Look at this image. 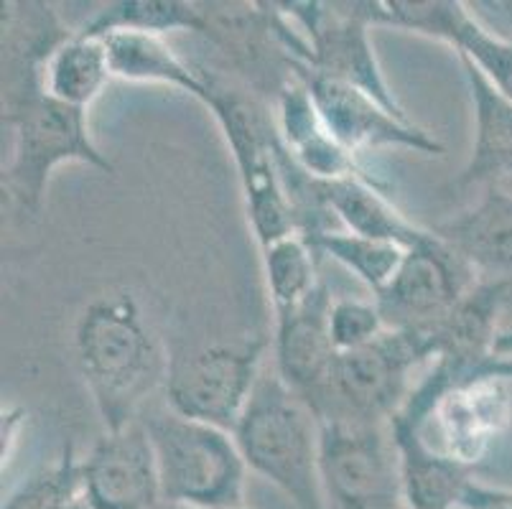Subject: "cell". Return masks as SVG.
Instances as JSON below:
<instances>
[{
	"label": "cell",
	"mask_w": 512,
	"mask_h": 509,
	"mask_svg": "<svg viewBox=\"0 0 512 509\" xmlns=\"http://www.w3.org/2000/svg\"><path fill=\"white\" fill-rule=\"evenodd\" d=\"M74 354L105 431L143 415V403L166 380V364L143 306L128 288L100 293L74 326Z\"/></svg>",
	"instance_id": "obj_1"
},
{
	"label": "cell",
	"mask_w": 512,
	"mask_h": 509,
	"mask_svg": "<svg viewBox=\"0 0 512 509\" xmlns=\"http://www.w3.org/2000/svg\"><path fill=\"white\" fill-rule=\"evenodd\" d=\"M237 448L250 471L276 484L296 509H327L321 487V423L276 372H263L242 410Z\"/></svg>",
	"instance_id": "obj_2"
},
{
	"label": "cell",
	"mask_w": 512,
	"mask_h": 509,
	"mask_svg": "<svg viewBox=\"0 0 512 509\" xmlns=\"http://www.w3.org/2000/svg\"><path fill=\"white\" fill-rule=\"evenodd\" d=\"M209 97L204 105L220 123L227 138L235 166L240 171L245 212L253 227L260 250L271 242L296 232L291 202L281 181L278 151L281 135L276 128V115L265 100L255 92L242 87L235 79H225L222 74L199 69Z\"/></svg>",
	"instance_id": "obj_3"
},
{
	"label": "cell",
	"mask_w": 512,
	"mask_h": 509,
	"mask_svg": "<svg viewBox=\"0 0 512 509\" xmlns=\"http://www.w3.org/2000/svg\"><path fill=\"white\" fill-rule=\"evenodd\" d=\"M3 125L13 133V153L3 171V191L26 214H39L51 174L64 163H85L100 174H115L77 110L46 95L44 87L3 95Z\"/></svg>",
	"instance_id": "obj_4"
},
{
	"label": "cell",
	"mask_w": 512,
	"mask_h": 509,
	"mask_svg": "<svg viewBox=\"0 0 512 509\" xmlns=\"http://www.w3.org/2000/svg\"><path fill=\"white\" fill-rule=\"evenodd\" d=\"M156 451L161 502L194 509H242L245 474L235 436L174 410L141 415Z\"/></svg>",
	"instance_id": "obj_5"
},
{
	"label": "cell",
	"mask_w": 512,
	"mask_h": 509,
	"mask_svg": "<svg viewBox=\"0 0 512 509\" xmlns=\"http://www.w3.org/2000/svg\"><path fill=\"white\" fill-rule=\"evenodd\" d=\"M431 354V339L418 331L388 329L355 352L337 354L327 385L309 400L321 420L390 423L411 395V375Z\"/></svg>",
	"instance_id": "obj_6"
},
{
	"label": "cell",
	"mask_w": 512,
	"mask_h": 509,
	"mask_svg": "<svg viewBox=\"0 0 512 509\" xmlns=\"http://www.w3.org/2000/svg\"><path fill=\"white\" fill-rule=\"evenodd\" d=\"M278 6L304 34L306 51L301 64L352 84L377 102H383L395 115L411 120L377 64L370 41V28L383 26V0H293Z\"/></svg>",
	"instance_id": "obj_7"
},
{
	"label": "cell",
	"mask_w": 512,
	"mask_h": 509,
	"mask_svg": "<svg viewBox=\"0 0 512 509\" xmlns=\"http://www.w3.org/2000/svg\"><path fill=\"white\" fill-rule=\"evenodd\" d=\"M271 347L273 339L258 334L171 354L164 380L169 410L232 433L263 375V359Z\"/></svg>",
	"instance_id": "obj_8"
},
{
	"label": "cell",
	"mask_w": 512,
	"mask_h": 509,
	"mask_svg": "<svg viewBox=\"0 0 512 509\" xmlns=\"http://www.w3.org/2000/svg\"><path fill=\"white\" fill-rule=\"evenodd\" d=\"M319 469L327 509H406L390 423L321 420Z\"/></svg>",
	"instance_id": "obj_9"
},
{
	"label": "cell",
	"mask_w": 512,
	"mask_h": 509,
	"mask_svg": "<svg viewBox=\"0 0 512 509\" xmlns=\"http://www.w3.org/2000/svg\"><path fill=\"white\" fill-rule=\"evenodd\" d=\"M202 36L222 56L227 72L242 87L276 105L281 92L296 82V56L283 41L276 3H199Z\"/></svg>",
	"instance_id": "obj_10"
},
{
	"label": "cell",
	"mask_w": 512,
	"mask_h": 509,
	"mask_svg": "<svg viewBox=\"0 0 512 509\" xmlns=\"http://www.w3.org/2000/svg\"><path fill=\"white\" fill-rule=\"evenodd\" d=\"M479 275L434 230L408 247L388 286L375 296L385 326L393 331L431 334L462 301Z\"/></svg>",
	"instance_id": "obj_11"
},
{
	"label": "cell",
	"mask_w": 512,
	"mask_h": 509,
	"mask_svg": "<svg viewBox=\"0 0 512 509\" xmlns=\"http://www.w3.org/2000/svg\"><path fill=\"white\" fill-rule=\"evenodd\" d=\"M296 77L306 84L332 138L352 156L388 148H408L426 156L444 153V143L436 135L418 128L413 120L395 115L383 102L352 84L327 77L301 62H296Z\"/></svg>",
	"instance_id": "obj_12"
},
{
	"label": "cell",
	"mask_w": 512,
	"mask_h": 509,
	"mask_svg": "<svg viewBox=\"0 0 512 509\" xmlns=\"http://www.w3.org/2000/svg\"><path fill=\"white\" fill-rule=\"evenodd\" d=\"M82 497L90 509H156L161 504L156 451L141 418L97 438L82 459Z\"/></svg>",
	"instance_id": "obj_13"
},
{
	"label": "cell",
	"mask_w": 512,
	"mask_h": 509,
	"mask_svg": "<svg viewBox=\"0 0 512 509\" xmlns=\"http://www.w3.org/2000/svg\"><path fill=\"white\" fill-rule=\"evenodd\" d=\"M332 303L334 298L329 296V288L319 283L299 306L276 314V334L271 336L276 375L306 403L327 385L337 359L332 331H329Z\"/></svg>",
	"instance_id": "obj_14"
},
{
	"label": "cell",
	"mask_w": 512,
	"mask_h": 509,
	"mask_svg": "<svg viewBox=\"0 0 512 509\" xmlns=\"http://www.w3.org/2000/svg\"><path fill=\"white\" fill-rule=\"evenodd\" d=\"M421 423L400 410L390 420L406 509H456L472 479L469 461L428 446Z\"/></svg>",
	"instance_id": "obj_15"
},
{
	"label": "cell",
	"mask_w": 512,
	"mask_h": 509,
	"mask_svg": "<svg viewBox=\"0 0 512 509\" xmlns=\"http://www.w3.org/2000/svg\"><path fill=\"white\" fill-rule=\"evenodd\" d=\"M479 280H512V191L484 186L472 209L434 227Z\"/></svg>",
	"instance_id": "obj_16"
},
{
	"label": "cell",
	"mask_w": 512,
	"mask_h": 509,
	"mask_svg": "<svg viewBox=\"0 0 512 509\" xmlns=\"http://www.w3.org/2000/svg\"><path fill=\"white\" fill-rule=\"evenodd\" d=\"M273 107H276V128L283 148L311 179L337 181L347 176H370L362 171L357 156L344 151L332 138L299 77L281 92Z\"/></svg>",
	"instance_id": "obj_17"
},
{
	"label": "cell",
	"mask_w": 512,
	"mask_h": 509,
	"mask_svg": "<svg viewBox=\"0 0 512 509\" xmlns=\"http://www.w3.org/2000/svg\"><path fill=\"white\" fill-rule=\"evenodd\" d=\"M474 107V148L451 186H500L512 179V100H507L469 59L459 56Z\"/></svg>",
	"instance_id": "obj_18"
},
{
	"label": "cell",
	"mask_w": 512,
	"mask_h": 509,
	"mask_svg": "<svg viewBox=\"0 0 512 509\" xmlns=\"http://www.w3.org/2000/svg\"><path fill=\"white\" fill-rule=\"evenodd\" d=\"M72 36L46 3L3 6V95L44 87L51 54Z\"/></svg>",
	"instance_id": "obj_19"
},
{
	"label": "cell",
	"mask_w": 512,
	"mask_h": 509,
	"mask_svg": "<svg viewBox=\"0 0 512 509\" xmlns=\"http://www.w3.org/2000/svg\"><path fill=\"white\" fill-rule=\"evenodd\" d=\"M321 194L334 219L347 227V232L372 240L395 242L400 247H413L426 237L428 230L413 224L393 207L375 176H347L337 181H321Z\"/></svg>",
	"instance_id": "obj_20"
},
{
	"label": "cell",
	"mask_w": 512,
	"mask_h": 509,
	"mask_svg": "<svg viewBox=\"0 0 512 509\" xmlns=\"http://www.w3.org/2000/svg\"><path fill=\"white\" fill-rule=\"evenodd\" d=\"M110 56L113 79L123 82H148L169 84L174 90L192 95L204 105L209 97L207 84L197 67L186 64L174 49L164 41V36L138 34V31H113L100 36Z\"/></svg>",
	"instance_id": "obj_21"
},
{
	"label": "cell",
	"mask_w": 512,
	"mask_h": 509,
	"mask_svg": "<svg viewBox=\"0 0 512 509\" xmlns=\"http://www.w3.org/2000/svg\"><path fill=\"white\" fill-rule=\"evenodd\" d=\"M110 79L113 72L105 41L100 36L77 31L51 54L44 74V90L64 105L87 110Z\"/></svg>",
	"instance_id": "obj_22"
},
{
	"label": "cell",
	"mask_w": 512,
	"mask_h": 509,
	"mask_svg": "<svg viewBox=\"0 0 512 509\" xmlns=\"http://www.w3.org/2000/svg\"><path fill=\"white\" fill-rule=\"evenodd\" d=\"M85 34L105 36L113 31L164 36L171 31H202L199 3L189 0H118L110 3L82 28Z\"/></svg>",
	"instance_id": "obj_23"
},
{
	"label": "cell",
	"mask_w": 512,
	"mask_h": 509,
	"mask_svg": "<svg viewBox=\"0 0 512 509\" xmlns=\"http://www.w3.org/2000/svg\"><path fill=\"white\" fill-rule=\"evenodd\" d=\"M306 240L314 247L316 255H327L334 263L344 265L367 288H372L375 296L393 280L400 263L406 258V247L395 245V242L352 235L347 230H327L314 237H306Z\"/></svg>",
	"instance_id": "obj_24"
},
{
	"label": "cell",
	"mask_w": 512,
	"mask_h": 509,
	"mask_svg": "<svg viewBox=\"0 0 512 509\" xmlns=\"http://www.w3.org/2000/svg\"><path fill=\"white\" fill-rule=\"evenodd\" d=\"M260 252H263L265 280H268V293H271L276 314H283V311H291L293 306H299L321 283L316 278V260H319V255L309 245V240L299 235V232L271 242Z\"/></svg>",
	"instance_id": "obj_25"
},
{
	"label": "cell",
	"mask_w": 512,
	"mask_h": 509,
	"mask_svg": "<svg viewBox=\"0 0 512 509\" xmlns=\"http://www.w3.org/2000/svg\"><path fill=\"white\" fill-rule=\"evenodd\" d=\"M82 497V461L67 443L57 461L18 484L3 509H67Z\"/></svg>",
	"instance_id": "obj_26"
},
{
	"label": "cell",
	"mask_w": 512,
	"mask_h": 509,
	"mask_svg": "<svg viewBox=\"0 0 512 509\" xmlns=\"http://www.w3.org/2000/svg\"><path fill=\"white\" fill-rule=\"evenodd\" d=\"M451 46L490 79L507 100H512V39L495 34L467 11L456 23Z\"/></svg>",
	"instance_id": "obj_27"
},
{
	"label": "cell",
	"mask_w": 512,
	"mask_h": 509,
	"mask_svg": "<svg viewBox=\"0 0 512 509\" xmlns=\"http://www.w3.org/2000/svg\"><path fill=\"white\" fill-rule=\"evenodd\" d=\"M467 6L459 0H383L385 26L406 28L451 44Z\"/></svg>",
	"instance_id": "obj_28"
},
{
	"label": "cell",
	"mask_w": 512,
	"mask_h": 509,
	"mask_svg": "<svg viewBox=\"0 0 512 509\" xmlns=\"http://www.w3.org/2000/svg\"><path fill=\"white\" fill-rule=\"evenodd\" d=\"M329 331H332L334 349L342 354L372 344L388 331V326L375 301L339 298L329 311Z\"/></svg>",
	"instance_id": "obj_29"
},
{
	"label": "cell",
	"mask_w": 512,
	"mask_h": 509,
	"mask_svg": "<svg viewBox=\"0 0 512 509\" xmlns=\"http://www.w3.org/2000/svg\"><path fill=\"white\" fill-rule=\"evenodd\" d=\"M474 16H487L497 23L495 34L512 39V0H477Z\"/></svg>",
	"instance_id": "obj_30"
},
{
	"label": "cell",
	"mask_w": 512,
	"mask_h": 509,
	"mask_svg": "<svg viewBox=\"0 0 512 509\" xmlns=\"http://www.w3.org/2000/svg\"><path fill=\"white\" fill-rule=\"evenodd\" d=\"M477 382H512V352L492 354V357L474 372L469 385H477Z\"/></svg>",
	"instance_id": "obj_31"
},
{
	"label": "cell",
	"mask_w": 512,
	"mask_h": 509,
	"mask_svg": "<svg viewBox=\"0 0 512 509\" xmlns=\"http://www.w3.org/2000/svg\"><path fill=\"white\" fill-rule=\"evenodd\" d=\"M512 352V329L510 331H500L495 342V354H510Z\"/></svg>",
	"instance_id": "obj_32"
},
{
	"label": "cell",
	"mask_w": 512,
	"mask_h": 509,
	"mask_svg": "<svg viewBox=\"0 0 512 509\" xmlns=\"http://www.w3.org/2000/svg\"><path fill=\"white\" fill-rule=\"evenodd\" d=\"M67 509H90V504L85 502V497H79V499H74Z\"/></svg>",
	"instance_id": "obj_33"
},
{
	"label": "cell",
	"mask_w": 512,
	"mask_h": 509,
	"mask_svg": "<svg viewBox=\"0 0 512 509\" xmlns=\"http://www.w3.org/2000/svg\"><path fill=\"white\" fill-rule=\"evenodd\" d=\"M156 509H194V507H179V504H166V502H161Z\"/></svg>",
	"instance_id": "obj_34"
}]
</instances>
